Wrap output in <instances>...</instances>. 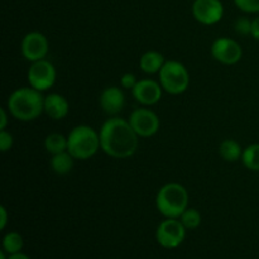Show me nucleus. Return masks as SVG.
<instances>
[{
  "label": "nucleus",
  "instance_id": "1",
  "mask_svg": "<svg viewBox=\"0 0 259 259\" xmlns=\"http://www.w3.org/2000/svg\"><path fill=\"white\" fill-rule=\"evenodd\" d=\"M100 149L109 157L125 159L133 156L138 148V136L128 120L119 116H110L101 125Z\"/></svg>",
  "mask_w": 259,
  "mask_h": 259
},
{
  "label": "nucleus",
  "instance_id": "2",
  "mask_svg": "<svg viewBox=\"0 0 259 259\" xmlns=\"http://www.w3.org/2000/svg\"><path fill=\"white\" fill-rule=\"evenodd\" d=\"M43 104L45 96L42 91L35 90L32 86L17 89L10 94L7 101L9 113L20 121H33L39 118L40 114L45 113Z\"/></svg>",
  "mask_w": 259,
  "mask_h": 259
},
{
  "label": "nucleus",
  "instance_id": "3",
  "mask_svg": "<svg viewBox=\"0 0 259 259\" xmlns=\"http://www.w3.org/2000/svg\"><path fill=\"white\" fill-rule=\"evenodd\" d=\"M156 206L164 218L179 219L189 206V194L185 186L177 182H168L158 190Z\"/></svg>",
  "mask_w": 259,
  "mask_h": 259
},
{
  "label": "nucleus",
  "instance_id": "4",
  "mask_svg": "<svg viewBox=\"0 0 259 259\" xmlns=\"http://www.w3.org/2000/svg\"><path fill=\"white\" fill-rule=\"evenodd\" d=\"M100 149V137L89 125H77L67 136V152L75 159L85 161Z\"/></svg>",
  "mask_w": 259,
  "mask_h": 259
},
{
  "label": "nucleus",
  "instance_id": "5",
  "mask_svg": "<svg viewBox=\"0 0 259 259\" xmlns=\"http://www.w3.org/2000/svg\"><path fill=\"white\" fill-rule=\"evenodd\" d=\"M158 82L162 89L171 95L185 93L190 85V75L184 63L169 60L164 62L158 72Z\"/></svg>",
  "mask_w": 259,
  "mask_h": 259
},
{
  "label": "nucleus",
  "instance_id": "6",
  "mask_svg": "<svg viewBox=\"0 0 259 259\" xmlns=\"http://www.w3.org/2000/svg\"><path fill=\"white\" fill-rule=\"evenodd\" d=\"M186 228L180 219L166 218L159 223L156 230V239L164 249H175L180 247L186 237Z\"/></svg>",
  "mask_w": 259,
  "mask_h": 259
},
{
  "label": "nucleus",
  "instance_id": "7",
  "mask_svg": "<svg viewBox=\"0 0 259 259\" xmlns=\"http://www.w3.org/2000/svg\"><path fill=\"white\" fill-rule=\"evenodd\" d=\"M56 68L48 60L35 61L32 62L29 70H28L27 78L29 86L38 91H47L55 85L56 82Z\"/></svg>",
  "mask_w": 259,
  "mask_h": 259
},
{
  "label": "nucleus",
  "instance_id": "8",
  "mask_svg": "<svg viewBox=\"0 0 259 259\" xmlns=\"http://www.w3.org/2000/svg\"><path fill=\"white\" fill-rule=\"evenodd\" d=\"M129 124L138 137L148 138L159 131V118L154 111L147 108H138L129 115Z\"/></svg>",
  "mask_w": 259,
  "mask_h": 259
},
{
  "label": "nucleus",
  "instance_id": "9",
  "mask_svg": "<svg viewBox=\"0 0 259 259\" xmlns=\"http://www.w3.org/2000/svg\"><path fill=\"white\" fill-rule=\"evenodd\" d=\"M212 58L223 65H235L243 57V48L237 40L228 37L218 38L211 45Z\"/></svg>",
  "mask_w": 259,
  "mask_h": 259
},
{
  "label": "nucleus",
  "instance_id": "10",
  "mask_svg": "<svg viewBox=\"0 0 259 259\" xmlns=\"http://www.w3.org/2000/svg\"><path fill=\"white\" fill-rule=\"evenodd\" d=\"M48 39L39 32H30L23 37L20 43V51L23 57L29 62H35L46 58L48 53Z\"/></svg>",
  "mask_w": 259,
  "mask_h": 259
},
{
  "label": "nucleus",
  "instance_id": "11",
  "mask_svg": "<svg viewBox=\"0 0 259 259\" xmlns=\"http://www.w3.org/2000/svg\"><path fill=\"white\" fill-rule=\"evenodd\" d=\"M192 15L204 25L217 24L224 15V7L220 0H195L192 4Z\"/></svg>",
  "mask_w": 259,
  "mask_h": 259
},
{
  "label": "nucleus",
  "instance_id": "12",
  "mask_svg": "<svg viewBox=\"0 0 259 259\" xmlns=\"http://www.w3.org/2000/svg\"><path fill=\"white\" fill-rule=\"evenodd\" d=\"M162 91L163 89H162L161 83L154 80L144 78V80H139L136 86L132 89V95L141 105L151 106L161 100Z\"/></svg>",
  "mask_w": 259,
  "mask_h": 259
},
{
  "label": "nucleus",
  "instance_id": "13",
  "mask_svg": "<svg viewBox=\"0 0 259 259\" xmlns=\"http://www.w3.org/2000/svg\"><path fill=\"white\" fill-rule=\"evenodd\" d=\"M99 103L104 113L110 116H116L125 106V95L118 86H109L100 94Z\"/></svg>",
  "mask_w": 259,
  "mask_h": 259
},
{
  "label": "nucleus",
  "instance_id": "14",
  "mask_svg": "<svg viewBox=\"0 0 259 259\" xmlns=\"http://www.w3.org/2000/svg\"><path fill=\"white\" fill-rule=\"evenodd\" d=\"M45 114L52 120H62L68 115L70 111V104L67 99L63 95L57 93L48 94L45 96V104H43Z\"/></svg>",
  "mask_w": 259,
  "mask_h": 259
},
{
  "label": "nucleus",
  "instance_id": "15",
  "mask_svg": "<svg viewBox=\"0 0 259 259\" xmlns=\"http://www.w3.org/2000/svg\"><path fill=\"white\" fill-rule=\"evenodd\" d=\"M164 62H166V60H164V56L161 52H158V51H147L139 58V67L144 73L153 75V73H158L161 71Z\"/></svg>",
  "mask_w": 259,
  "mask_h": 259
},
{
  "label": "nucleus",
  "instance_id": "16",
  "mask_svg": "<svg viewBox=\"0 0 259 259\" xmlns=\"http://www.w3.org/2000/svg\"><path fill=\"white\" fill-rule=\"evenodd\" d=\"M51 169L55 172L56 175H67L72 171L73 164H75V158L68 153L67 151L62 152V153L53 154L52 158H51Z\"/></svg>",
  "mask_w": 259,
  "mask_h": 259
},
{
  "label": "nucleus",
  "instance_id": "17",
  "mask_svg": "<svg viewBox=\"0 0 259 259\" xmlns=\"http://www.w3.org/2000/svg\"><path fill=\"white\" fill-rule=\"evenodd\" d=\"M243 148L234 139H225L219 146V156L225 162H237L242 159Z\"/></svg>",
  "mask_w": 259,
  "mask_h": 259
},
{
  "label": "nucleus",
  "instance_id": "18",
  "mask_svg": "<svg viewBox=\"0 0 259 259\" xmlns=\"http://www.w3.org/2000/svg\"><path fill=\"white\" fill-rule=\"evenodd\" d=\"M45 148L50 154H58L67 151V137L61 133H51L45 138Z\"/></svg>",
  "mask_w": 259,
  "mask_h": 259
},
{
  "label": "nucleus",
  "instance_id": "19",
  "mask_svg": "<svg viewBox=\"0 0 259 259\" xmlns=\"http://www.w3.org/2000/svg\"><path fill=\"white\" fill-rule=\"evenodd\" d=\"M242 162L249 171L259 172V143L249 144L243 149Z\"/></svg>",
  "mask_w": 259,
  "mask_h": 259
},
{
  "label": "nucleus",
  "instance_id": "20",
  "mask_svg": "<svg viewBox=\"0 0 259 259\" xmlns=\"http://www.w3.org/2000/svg\"><path fill=\"white\" fill-rule=\"evenodd\" d=\"M3 250H4L7 254H15V253H20V250L23 249V242L22 235L18 232H9L4 235L3 238Z\"/></svg>",
  "mask_w": 259,
  "mask_h": 259
},
{
  "label": "nucleus",
  "instance_id": "21",
  "mask_svg": "<svg viewBox=\"0 0 259 259\" xmlns=\"http://www.w3.org/2000/svg\"><path fill=\"white\" fill-rule=\"evenodd\" d=\"M179 219L181 220L184 227L189 230L199 228L202 222L201 214H200L199 210L192 209V207H187V209L182 212V215L179 218Z\"/></svg>",
  "mask_w": 259,
  "mask_h": 259
},
{
  "label": "nucleus",
  "instance_id": "22",
  "mask_svg": "<svg viewBox=\"0 0 259 259\" xmlns=\"http://www.w3.org/2000/svg\"><path fill=\"white\" fill-rule=\"evenodd\" d=\"M252 24H253V20L248 19L247 17L238 18L234 25L235 32H237L239 35L252 34Z\"/></svg>",
  "mask_w": 259,
  "mask_h": 259
},
{
  "label": "nucleus",
  "instance_id": "23",
  "mask_svg": "<svg viewBox=\"0 0 259 259\" xmlns=\"http://www.w3.org/2000/svg\"><path fill=\"white\" fill-rule=\"evenodd\" d=\"M234 3L242 12L259 13V0H234Z\"/></svg>",
  "mask_w": 259,
  "mask_h": 259
},
{
  "label": "nucleus",
  "instance_id": "24",
  "mask_svg": "<svg viewBox=\"0 0 259 259\" xmlns=\"http://www.w3.org/2000/svg\"><path fill=\"white\" fill-rule=\"evenodd\" d=\"M13 143H14V139H13L12 134L5 131V129L0 131V151L5 153V152L12 148Z\"/></svg>",
  "mask_w": 259,
  "mask_h": 259
},
{
  "label": "nucleus",
  "instance_id": "25",
  "mask_svg": "<svg viewBox=\"0 0 259 259\" xmlns=\"http://www.w3.org/2000/svg\"><path fill=\"white\" fill-rule=\"evenodd\" d=\"M138 82L136 78V76L133 73L128 72V73H124L120 78V83H121V88L124 89H128V90H132V89L136 86V83Z\"/></svg>",
  "mask_w": 259,
  "mask_h": 259
},
{
  "label": "nucleus",
  "instance_id": "26",
  "mask_svg": "<svg viewBox=\"0 0 259 259\" xmlns=\"http://www.w3.org/2000/svg\"><path fill=\"white\" fill-rule=\"evenodd\" d=\"M8 223V211L4 206H0V229L4 230Z\"/></svg>",
  "mask_w": 259,
  "mask_h": 259
},
{
  "label": "nucleus",
  "instance_id": "27",
  "mask_svg": "<svg viewBox=\"0 0 259 259\" xmlns=\"http://www.w3.org/2000/svg\"><path fill=\"white\" fill-rule=\"evenodd\" d=\"M8 125V114L5 108L0 109V131H4Z\"/></svg>",
  "mask_w": 259,
  "mask_h": 259
},
{
  "label": "nucleus",
  "instance_id": "28",
  "mask_svg": "<svg viewBox=\"0 0 259 259\" xmlns=\"http://www.w3.org/2000/svg\"><path fill=\"white\" fill-rule=\"evenodd\" d=\"M252 35L253 38H254L255 40H258L259 42V17L255 18L254 20H253V24H252Z\"/></svg>",
  "mask_w": 259,
  "mask_h": 259
},
{
  "label": "nucleus",
  "instance_id": "29",
  "mask_svg": "<svg viewBox=\"0 0 259 259\" xmlns=\"http://www.w3.org/2000/svg\"><path fill=\"white\" fill-rule=\"evenodd\" d=\"M8 259H30L27 254H23V253H15V254H10Z\"/></svg>",
  "mask_w": 259,
  "mask_h": 259
},
{
  "label": "nucleus",
  "instance_id": "30",
  "mask_svg": "<svg viewBox=\"0 0 259 259\" xmlns=\"http://www.w3.org/2000/svg\"><path fill=\"white\" fill-rule=\"evenodd\" d=\"M0 259H8L7 255H5L4 250H2V252H0Z\"/></svg>",
  "mask_w": 259,
  "mask_h": 259
}]
</instances>
